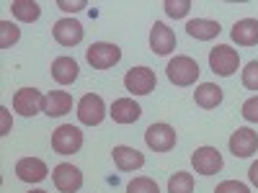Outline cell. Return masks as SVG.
Masks as SVG:
<instances>
[{"mask_svg":"<svg viewBox=\"0 0 258 193\" xmlns=\"http://www.w3.org/2000/svg\"><path fill=\"white\" fill-rule=\"evenodd\" d=\"M248 178H250V183H253V185L258 188V160H255V162L250 165V170H248Z\"/></svg>","mask_w":258,"mask_h":193,"instance_id":"1f68e13d","label":"cell"},{"mask_svg":"<svg viewBox=\"0 0 258 193\" xmlns=\"http://www.w3.org/2000/svg\"><path fill=\"white\" fill-rule=\"evenodd\" d=\"M176 129L170 124H153L145 132V142L153 152H170L176 147Z\"/></svg>","mask_w":258,"mask_h":193,"instance_id":"8992f818","label":"cell"},{"mask_svg":"<svg viewBox=\"0 0 258 193\" xmlns=\"http://www.w3.org/2000/svg\"><path fill=\"white\" fill-rule=\"evenodd\" d=\"M194 101H197V106H202V109H217V106L222 103V88L214 82H202L197 90H194Z\"/></svg>","mask_w":258,"mask_h":193,"instance_id":"44dd1931","label":"cell"},{"mask_svg":"<svg viewBox=\"0 0 258 193\" xmlns=\"http://www.w3.org/2000/svg\"><path fill=\"white\" fill-rule=\"evenodd\" d=\"M158 85V77L150 67H132L124 75V88L132 95H150Z\"/></svg>","mask_w":258,"mask_h":193,"instance_id":"5b68a950","label":"cell"},{"mask_svg":"<svg viewBox=\"0 0 258 193\" xmlns=\"http://www.w3.org/2000/svg\"><path fill=\"white\" fill-rule=\"evenodd\" d=\"M109 114H111V119L116 124H135L142 116V109H140V103H135L132 98H116Z\"/></svg>","mask_w":258,"mask_h":193,"instance_id":"e0dca14e","label":"cell"},{"mask_svg":"<svg viewBox=\"0 0 258 193\" xmlns=\"http://www.w3.org/2000/svg\"><path fill=\"white\" fill-rule=\"evenodd\" d=\"M150 49H153L155 54L165 57L176 49V34L173 29H168L165 24H160V21H155L153 29H150Z\"/></svg>","mask_w":258,"mask_h":193,"instance_id":"4fadbf2b","label":"cell"},{"mask_svg":"<svg viewBox=\"0 0 258 193\" xmlns=\"http://www.w3.org/2000/svg\"><path fill=\"white\" fill-rule=\"evenodd\" d=\"M209 67H212L214 75H220V77L235 75L238 67H240L238 49H232L230 44H217L214 49H209Z\"/></svg>","mask_w":258,"mask_h":193,"instance_id":"7a4b0ae2","label":"cell"},{"mask_svg":"<svg viewBox=\"0 0 258 193\" xmlns=\"http://www.w3.org/2000/svg\"><path fill=\"white\" fill-rule=\"evenodd\" d=\"M83 147V132L73 124H62L52 132V149L57 155H75Z\"/></svg>","mask_w":258,"mask_h":193,"instance_id":"3957f363","label":"cell"},{"mask_svg":"<svg viewBox=\"0 0 258 193\" xmlns=\"http://www.w3.org/2000/svg\"><path fill=\"white\" fill-rule=\"evenodd\" d=\"M126 193H160V188H158V183L153 178L140 175V178L126 183Z\"/></svg>","mask_w":258,"mask_h":193,"instance_id":"d4e9b609","label":"cell"},{"mask_svg":"<svg viewBox=\"0 0 258 193\" xmlns=\"http://www.w3.org/2000/svg\"><path fill=\"white\" fill-rule=\"evenodd\" d=\"M230 36H232V41H235L238 47H255V44H258V18L235 21Z\"/></svg>","mask_w":258,"mask_h":193,"instance_id":"9a60e30c","label":"cell"},{"mask_svg":"<svg viewBox=\"0 0 258 193\" xmlns=\"http://www.w3.org/2000/svg\"><path fill=\"white\" fill-rule=\"evenodd\" d=\"M78 119L85 126H98L106 119V103L96 93H85L78 103Z\"/></svg>","mask_w":258,"mask_h":193,"instance_id":"52a82bcc","label":"cell"},{"mask_svg":"<svg viewBox=\"0 0 258 193\" xmlns=\"http://www.w3.org/2000/svg\"><path fill=\"white\" fill-rule=\"evenodd\" d=\"M111 155H114V162H116V167L121 170V173H132V170H140L145 165V155L135 147L119 144V147H114Z\"/></svg>","mask_w":258,"mask_h":193,"instance_id":"2e32d148","label":"cell"},{"mask_svg":"<svg viewBox=\"0 0 258 193\" xmlns=\"http://www.w3.org/2000/svg\"><path fill=\"white\" fill-rule=\"evenodd\" d=\"M11 11L18 21H24V24H34V21H39V16H41V8H39V3H34V0H13Z\"/></svg>","mask_w":258,"mask_h":193,"instance_id":"7402d4cb","label":"cell"},{"mask_svg":"<svg viewBox=\"0 0 258 193\" xmlns=\"http://www.w3.org/2000/svg\"><path fill=\"white\" fill-rule=\"evenodd\" d=\"M168 193H194V175L178 170V173L170 175V180H168Z\"/></svg>","mask_w":258,"mask_h":193,"instance_id":"603a6c76","label":"cell"},{"mask_svg":"<svg viewBox=\"0 0 258 193\" xmlns=\"http://www.w3.org/2000/svg\"><path fill=\"white\" fill-rule=\"evenodd\" d=\"M186 31L197 41H212L214 36H220L222 26L217 24V21H212V18H191L186 24Z\"/></svg>","mask_w":258,"mask_h":193,"instance_id":"ac0fdd59","label":"cell"},{"mask_svg":"<svg viewBox=\"0 0 258 193\" xmlns=\"http://www.w3.org/2000/svg\"><path fill=\"white\" fill-rule=\"evenodd\" d=\"M13 109L21 116H36L44 114V95H41L36 88H21L13 95Z\"/></svg>","mask_w":258,"mask_h":193,"instance_id":"9c48e42d","label":"cell"},{"mask_svg":"<svg viewBox=\"0 0 258 193\" xmlns=\"http://www.w3.org/2000/svg\"><path fill=\"white\" fill-rule=\"evenodd\" d=\"M243 85L248 90H258V59L248 62L243 70Z\"/></svg>","mask_w":258,"mask_h":193,"instance_id":"4316f807","label":"cell"},{"mask_svg":"<svg viewBox=\"0 0 258 193\" xmlns=\"http://www.w3.org/2000/svg\"><path fill=\"white\" fill-rule=\"evenodd\" d=\"M85 6V0H75V3H68V0H57V8H62L64 13H78V11H83Z\"/></svg>","mask_w":258,"mask_h":193,"instance_id":"f546056e","label":"cell"},{"mask_svg":"<svg viewBox=\"0 0 258 193\" xmlns=\"http://www.w3.org/2000/svg\"><path fill=\"white\" fill-rule=\"evenodd\" d=\"M73 109V95L68 90H52L44 95V114L47 116H64Z\"/></svg>","mask_w":258,"mask_h":193,"instance_id":"ffe728a7","label":"cell"},{"mask_svg":"<svg viewBox=\"0 0 258 193\" xmlns=\"http://www.w3.org/2000/svg\"><path fill=\"white\" fill-rule=\"evenodd\" d=\"M85 59L93 70H109L121 59V49L116 44H109V41H96L85 52Z\"/></svg>","mask_w":258,"mask_h":193,"instance_id":"277c9868","label":"cell"},{"mask_svg":"<svg viewBox=\"0 0 258 193\" xmlns=\"http://www.w3.org/2000/svg\"><path fill=\"white\" fill-rule=\"evenodd\" d=\"M214 193H250V188L240 180H222L217 188H214Z\"/></svg>","mask_w":258,"mask_h":193,"instance_id":"83f0119b","label":"cell"},{"mask_svg":"<svg viewBox=\"0 0 258 193\" xmlns=\"http://www.w3.org/2000/svg\"><path fill=\"white\" fill-rule=\"evenodd\" d=\"M47 162L44 160H39V157H21L16 162V175L18 180H24V183H41L47 178Z\"/></svg>","mask_w":258,"mask_h":193,"instance_id":"5bb4252c","label":"cell"},{"mask_svg":"<svg viewBox=\"0 0 258 193\" xmlns=\"http://www.w3.org/2000/svg\"><path fill=\"white\" fill-rule=\"evenodd\" d=\"M21 39V29L11 21H0V49H11Z\"/></svg>","mask_w":258,"mask_h":193,"instance_id":"cb8c5ba5","label":"cell"},{"mask_svg":"<svg viewBox=\"0 0 258 193\" xmlns=\"http://www.w3.org/2000/svg\"><path fill=\"white\" fill-rule=\"evenodd\" d=\"M83 34L85 31H83V26L78 24L75 18H59L57 24L52 26V36L62 47H78L83 41Z\"/></svg>","mask_w":258,"mask_h":193,"instance_id":"8fae6325","label":"cell"},{"mask_svg":"<svg viewBox=\"0 0 258 193\" xmlns=\"http://www.w3.org/2000/svg\"><path fill=\"white\" fill-rule=\"evenodd\" d=\"M78 72H80V67H78V62H75L73 57H57V59L52 62V77H54V82H59V85L75 82V80H78Z\"/></svg>","mask_w":258,"mask_h":193,"instance_id":"d6986e66","label":"cell"},{"mask_svg":"<svg viewBox=\"0 0 258 193\" xmlns=\"http://www.w3.org/2000/svg\"><path fill=\"white\" fill-rule=\"evenodd\" d=\"M243 119L245 121H250V124H258V95H253V98H248L245 103H243Z\"/></svg>","mask_w":258,"mask_h":193,"instance_id":"f1b7e54d","label":"cell"},{"mask_svg":"<svg viewBox=\"0 0 258 193\" xmlns=\"http://www.w3.org/2000/svg\"><path fill=\"white\" fill-rule=\"evenodd\" d=\"M0 119H3V126H0V134H8L11 132V116H8V109H6V106H3V109H0Z\"/></svg>","mask_w":258,"mask_h":193,"instance_id":"4dcf8cb0","label":"cell"},{"mask_svg":"<svg viewBox=\"0 0 258 193\" xmlns=\"http://www.w3.org/2000/svg\"><path fill=\"white\" fill-rule=\"evenodd\" d=\"M227 144H230V152L235 157H250L258 149V134L253 132V129H248V126H240L238 132H232Z\"/></svg>","mask_w":258,"mask_h":193,"instance_id":"7c38bea8","label":"cell"},{"mask_svg":"<svg viewBox=\"0 0 258 193\" xmlns=\"http://www.w3.org/2000/svg\"><path fill=\"white\" fill-rule=\"evenodd\" d=\"M52 180L59 193H78L83 188V173L70 162H59L52 170Z\"/></svg>","mask_w":258,"mask_h":193,"instance_id":"ba28073f","label":"cell"},{"mask_svg":"<svg viewBox=\"0 0 258 193\" xmlns=\"http://www.w3.org/2000/svg\"><path fill=\"white\" fill-rule=\"evenodd\" d=\"M29 193H47V190H29Z\"/></svg>","mask_w":258,"mask_h":193,"instance_id":"d6a6232c","label":"cell"},{"mask_svg":"<svg viewBox=\"0 0 258 193\" xmlns=\"http://www.w3.org/2000/svg\"><path fill=\"white\" fill-rule=\"evenodd\" d=\"M163 8L170 18H183L191 11V0H165Z\"/></svg>","mask_w":258,"mask_h":193,"instance_id":"484cf974","label":"cell"},{"mask_svg":"<svg viewBox=\"0 0 258 193\" xmlns=\"http://www.w3.org/2000/svg\"><path fill=\"white\" fill-rule=\"evenodd\" d=\"M165 72H168V80L173 82V85H178V88H188V85H194L199 80V62L194 59V57H186V54H178V57H173L168 62V67H165Z\"/></svg>","mask_w":258,"mask_h":193,"instance_id":"6da1fadb","label":"cell"},{"mask_svg":"<svg viewBox=\"0 0 258 193\" xmlns=\"http://www.w3.org/2000/svg\"><path fill=\"white\" fill-rule=\"evenodd\" d=\"M191 165L199 175H214L222 170L225 162H222V155L214 147H199L197 152L191 155Z\"/></svg>","mask_w":258,"mask_h":193,"instance_id":"30bf717a","label":"cell"}]
</instances>
